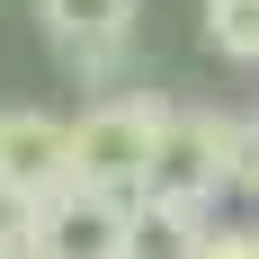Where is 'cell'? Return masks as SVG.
I'll use <instances>...</instances> for the list:
<instances>
[{"mask_svg": "<svg viewBox=\"0 0 259 259\" xmlns=\"http://www.w3.org/2000/svg\"><path fill=\"white\" fill-rule=\"evenodd\" d=\"M27 259H45V250H27Z\"/></svg>", "mask_w": 259, "mask_h": 259, "instance_id": "30bf717a", "label": "cell"}, {"mask_svg": "<svg viewBox=\"0 0 259 259\" xmlns=\"http://www.w3.org/2000/svg\"><path fill=\"white\" fill-rule=\"evenodd\" d=\"M36 18H45V45L54 63L90 90H116L134 72V18H143V0H36Z\"/></svg>", "mask_w": 259, "mask_h": 259, "instance_id": "3957f363", "label": "cell"}, {"mask_svg": "<svg viewBox=\"0 0 259 259\" xmlns=\"http://www.w3.org/2000/svg\"><path fill=\"white\" fill-rule=\"evenodd\" d=\"M224 197H241L259 214V116H233V188Z\"/></svg>", "mask_w": 259, "mask_h": 259, "instance_id": "9c48e42d", "label": "cell"}, {"mask_svg": "<svg viewBox=\"0 0 259 259\" xmlns=\"http://www.w3.org/2000/svg\"><path fill=\"white\" fill-rule=\"evenodd\" d=\"M206 224H214V214H197V206H161V197H143V206H134V259H197Z\"/></svg>", "mask_w": 259, "mask_h": 259, "instance_id": "8992f818", "label": "cell"}, {"mask_svg": "<svg viewBox=\"0 0 259 259\" xmlns=\"http://www.w3.org/2000/svg\"><path fill=\"white\" fill-rule=\"evenodd\" d=\"M224 188H233V116H214V107H170V116H161V143H152V188H143V197L214 214Z\"/></svg>", "mask_w": 259, "mask_h": 259, "instance_id": "7a4b0ae2", "label": "cell"}, {"mask_svg": "<svg viewBox=\"0 0 259 259\" xmlns=\"http://www.w3.org/2000/svg\"><path fill=\"white\" fill-rule=\"evenodd\" d=\"M170 99L152 90H107L72 116V188H107V197H143L152 188V143Z\"/></svg>", "mask_w": 259, "mask_h": 259, "instance_id": "6da1fadb", "label": "cell"}, {"mask_svg": "<svg viewBox=\"0 0 259 259\" xmlns=\"http://www.w3.org/2000/svg\"><path fill=\"white\" fill-rule=\"evenodd\" d=\"M134 206L143 197H107V188H63L36 214V250L45 259H134Z\"/></svg>", "mask_w": 259, "mask_h": 259, "instance_id": "277c9868", "label": "cell"}, {"mask_svg": "<svg viewBox=\"0 0 259 259\" xmlns=\"http://www.w3.org/2000/svg\"><path fill=\"white\" fill-rule=\"evenodd\" d=\"M197 36H206V54L259 72V0H206L197 9Z\"/></svg>", "mask_w": 259, "mask_h": 259, "instance_id": "52a82bcc", "label": "cell"}, {"mask_svg": "<svg viewBox=\"0 0 259 259\" xmlns=\"http://www.w3.org/2000/svg\"><path fill=\"white\" fill-rule=\"evenodd\" d=\"M0 179L18 188V197H63L72 188V116H54V107H9L0 116Z\"/></svg>", "mask_w": 259, "mask_h": 259, "instance_id": "5b68a950", "label": "cell"}, {"mask_svg": "<svg viewBox=\"0 0 259 259\" xmlns=\"http://www.w3.org/2000/svg\"><path fill=\"white\" fill-rule=\"evenodd\" d=\"M36 214H45L36 197H18V188L0 179V259H27V250H36Z\"/></svg>", "mask_w": 259, "mask_h": 259, "instance_id": "ba28073f", "label": "cell"}]
</instances>
